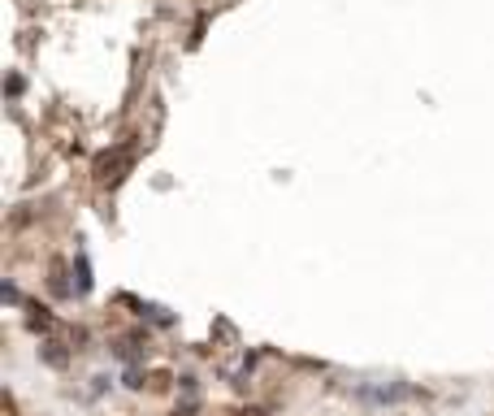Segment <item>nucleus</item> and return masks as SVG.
Listing matches in <instances>:
<instances>
[{"mask_svg": "<svg viewBox=\"0 0 494 416\" xmlns=\"http://www.w3.org/2000/svg\"><path fill=\"white\" fill-rule=\"evenodd\" d=\"M135 165V152H130V143H118L113 152H100V161H96V178L100 182H108V187H118L122 178H126V170Z\"/></svg>", "mask_w": 494, "mask_h": 416, "instance_id": "1", "label": "nucleus"}, {"mask_svg": "<svg viewBox=\"0 0 494 416\" xmlns=\"http://www.w3.org/2000/svg\"><path fill=\"white\" fill-rule=\"evenodd\" d=\"M43 360H48V364H57V369H61V364H66V351H57V343H48V347H43Z\"/></svg>", "mask_w": 494, "mask_h": 416, "instance_id": "4", "label": "nucleus"}, {"mask_svg": "<svg viewBox=\"0 0 494 416\" xmlns=\"http://www.w3.org/2000/svg\"><path fill=\"white\" fill-rule=\"evenodd\" d=\"M412 395H416L412 386H360V399H373V403H403Z\"/></svg>", "mask_w": 494, "mask_h": 416, "instance_id": "2", "label": "nucleus"}, {"mask_svg": "<svg viewBox=\"0 0 494 416\" xmlns=\"http://www.w3.org/2000/svg\"><path fill=\"white\" fill-rule=\"evenodd\" d=\"M78 291H83V295L91 291V265H87V256H83V251H78Z\"/></svg>", "mask_w": 494, "mask_h": 416, "instance_id": "3", "label": "nucleus"}]
</instances>
